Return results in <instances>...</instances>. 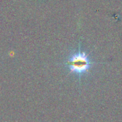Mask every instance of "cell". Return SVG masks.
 Listing matches in <instances>:
<instances>
[{
    "label": "cell",
    "mask_w": 122,
    "mask_h": 122,
    "mask_svg": "<svg viewBox=\"0 0 122 122\" xmlns=\"http://www.w3.org/2000/svg\"><path fill=\"white\" fill-rule=\"evenodd\" d=\"M97 63L92 61L88 54L81 50V41L79 42L78 51L73 53L65 62L66 66L68 68L69 73L78 76L79 84H81V77L87 74L91 68Z\"/></svg>",
    "instance_id": "6da1fadb"
}]
</instances>
